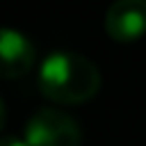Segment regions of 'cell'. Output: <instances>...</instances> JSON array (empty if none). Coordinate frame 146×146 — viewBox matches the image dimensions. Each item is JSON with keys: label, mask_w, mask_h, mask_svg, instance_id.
Returning <instances> with one entry per match:
<instances>
[{"label": "cell", "mask_w": 146, "mask_h": 146, "mask_svg": "<svg viewBox=\"0 0 146 146\" xmlns=\"http://www.w3.org/2000/svg\"><path fill=\"white\" fill-rule=\"evenodd\" d=\"M100 71L78 52H50L39 66V91L57 105H80L100 89Z\"/></svg>", "instance_id": "cell-1"}, {"label": "cell", "mask_w": 146, "mask_h": 146, "mask_svg": "<svg viewBox=\"0 0 146 146\" xmlns=\"http://www.w3.org/2000/svg\"><path fill=\"white\" fill-rule=\"evenodd\" d=\"M27 146H80L82 130L78 121L55 107H39L25 123Z\"/></svg>", "instance_id": "cell-2"}, {"label": "cell", "mask_w": 146, "mask_h": 146, "mask_svg": "<svg viewBox=\"0 0 146 146\" xmlns=\"http://www.w3.org/2000/svg\"><path fill=\"white\" fill-rule=\"evenodd\" d=\"M105 32L119 43L141 39L146 34V0H114L105 14Z\"/></svg>", "instance_id": "cell-3"}, {"label": "cell", "mask_w": 146, "mask_h": 146, "mask_svg": "<svg viewBox=\"0 0 146 146\" xmlns=\"http://www.w3.org/2000/svg\"><path fill=\"white\" fill-rule=\"evenodd\" d=\"M34 62L36 50L32 41L11 27H0V78H23L32 71Z\"/></svg>", "instance_id": "cell-4"}, {"label": "cell", "mask_w": 146, "mask_h": 146, "mask_svg": "<svg viewBox=\"0 0 146 146\" xmlns=\"http://www.w3.org/2000/svg\"><path fill=\"white\" fill-rule=\"evenodd\" d=\"M0 146H27V141L21 139V137H2Z\"/></svg>", "instance_id": "cell-5"}, {"label": "cell", "mask_w": 146, "mask_h": 146, "mask_svg": "<svg viewBox=\"0 0 146 146\" xmlns=\"http://www.w3.org/2000/svg\"><path fill=\"white\" fill-rule=\"evenodd\" d=\"M5 116H7V114H5V103H2V98H0V130L5 128Z\"/></svg>", "instance_id": "cell-6"}]
</instances>
